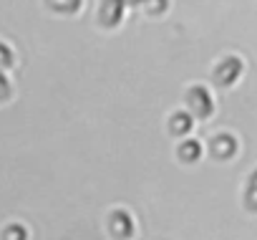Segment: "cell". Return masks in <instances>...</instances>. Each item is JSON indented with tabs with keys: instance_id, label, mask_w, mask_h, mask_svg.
Here are the masks:
<instances>
[{
	"instance_id": "cell-1",
	"label": "cell",
	"mask_w": 257,
	"mask_h": 240,
	"mask_svg": "<svg viewBox=\"0 0 257 240\" xmlns=\"http://www.w3.org/2000/svg\"><path fill=\"white\" fill-rule=\"evenodd\" d=\"M187 104H189V111L199 119H207L214 114V99L207 86H192L187 91Z\"/></svg>"
},
{
	"instance_id": "cell-2",
	"label": "cell",
	"mask_w": 257,
	"mask_h": 240,
	"mask_svg": "<svg viewBox=\"0 0 257 240\" xmlns=\"http://www.w3.org/2000/svg\"><path fill=\"white\" fill-rule=\"evenodd\" d=\"M242 71H244L242 58H237V56H224V58L214 66V81H217L219 86H232V84L242 76Z\"/></svg>"
},
{
	"instance_id": "cell-3",
	"label": "cell",
	"mask_w": 257,
	"mask_h": 240,
	"mask_svg": "<svg viewBox=\"0 0 257 240\" xmlns=\"http://www.w3.org/2000/svg\"><path fill=\"white\" fill-rule=\"evenodd\" d=\"M108 230H111V235L113 237H118V240H126V237H132L134 235V217L128 215L126 210H116V212H111V217H108Z\"/></svg>"
},
{
	"instance_id": "cell-4",
	"label": "cell",
	"mask_w": 257,
	"mask_h": 240,
	"mask_svg": "<svg viewBox=\"0 0 257 240\" xmlns=\"http://www.w3.org/2000/svg\"><path fill=\"white\" fill-rule=\"evenodd\" d=\"M123 11H126V0H101L98 18L106 28H116L123 21Z\"/></svg>"
},
{
	"instance_id": "cell-5",
	"label": "cell",
	"mask_w": 257,
	"mask_h": 240,
	"mask_svg": "<svg viewBox=\"0 0 257 240\" xmlns=\"http://www.w3.org/2000/svg\"><path fill=\"white\" fill-rule=\"evenodd\" d=\"M237 139L232 137V134H217L214 139H212V144H209V149H212V154L217 157V159H232L234 154H237Z\"/></svg>"
},
{
	"instance_id": "cell-6",
	"label": "cell",
	"mask_w": 257,
	"mask_h": 240,
	"mask_svg": "<svg viewBox=\"0 0 257 240\" xmlns=\"http://www.w3.org/2000/svg\"><path fill=\"white\" fill-rule=\"evenodd\" d=\"M169 129H172V134H177V137L189 134V132L194 129V114H192V111H177V114H172Z\"/></svg>"
},
{
	"instance_id": "cell-7",
	"label": "cell",
	"mask_w": 257,
	"mask_h": 240,
	"mask_svg": "<svg viewBox=\"0 0 257 240\" xmlns=\"http://www.w3.org/2000/svg\"><path fill=\"white\" fill-rule=\"evenodd\" d=\"M199 157H202V144H199V142L187 139V142L179 144V159H184V162H197Z\"/></svg>"
},
{
	"instance_id": "cell-8",
	"label": "cell",
	"mask_w": 257,
	"mask_h": 240,
	"mask_svg": "<svg viewBox=\"0 0 257 240\" xmlns=\"http://www.w3.org/2000/svg\"><path fill=\"white\" fill-rule=\"evenodd\" d=\"M244 205H247V210H252V212H257V170L249 175V180H247V192H244Z\"/></svg>"
},
{
	"instance_id": "cell-9",
	"label": "cell",
	"mask_w": 257,
	"mask_h": 240,
	"mask_svg": "<svg viewBox=\"0 0 257 240\" xmlns=\"http://www.w3.org/2000/svg\"><path fill=\"white\" fill-rule=\"evenodd\" d=\"M48 6L53 8V11H58V13H76L78 8H81V0H48Z\"/></svg>"
},
{
	"instance_id": "cell-10",
	"label": "cell",
	"mask_w": 257,
	"mask_h": 240,
	"mask_svg": "<svg viewBox=\"0 0 257 240\" xmlns=\"http://www.w3.org/2000/svg\"><path fill=\"white\" fill-rule=\"evenodd\" d=\"M3 240H28V230H26L23 225L13 222V225H8V227H6Z\"/></svg>"
},
{
	"instance_id": "cell-11",
	"label": "cell",
	"mask_w": 257,
	"mask_h": 240,
	"mask_svg": "<svg viewBox=\"0 0 257 240\" xmlns=\"http://www.w3.org/2000/svg\"><path fill=\"white\" fill-rule=\"evenodd\" d=\"M147 11H149V16H162L167 8H169V0H147Z\"/></svg>"
},
{
	"instance_id": "cell-12",
	"label": "cell",
	"mask_w": 257,
	"mask_h": 240,
	"mask_svg": "<svg viewBox=\"0 0 257 240\" xmlns=\"http://www.w3.org/2000/svg\"><path fill=\"white\" fill-rule=\"evenodd\" d=\"M11 66H13V51L6 43H0V68H11Z\"/></svg>"
},
{
	"instance_id": "cell-13",
	"label": "cell",
	"mask_w": 257,
	"mask_h": 240,
	"mask_svg": "<svg viewBox=\"0 0 257 240\" xmlns=\"http://www.w3.org/2000/svg\"><path fill=\"white\" fill-rule=\"evenodd\" d=\"M11 96V86H8V78L3 76V68H0V101Z\"/></svg>"
},
{
	"instance_id": "cell-14",
	"label": "cell",
	"mask_w": 257,
	"mask_h": 240,
	"mask_svg": "<svg viewBox=\"0 0 257 240\" xmlns=\"http://www.w3.org/2000/svg\"><path fill=\"white\" fill-rule=\"evenodd\" d=\"M139 3H147V0H126V6H139Z\"/></svg>"
}]
</instances>
